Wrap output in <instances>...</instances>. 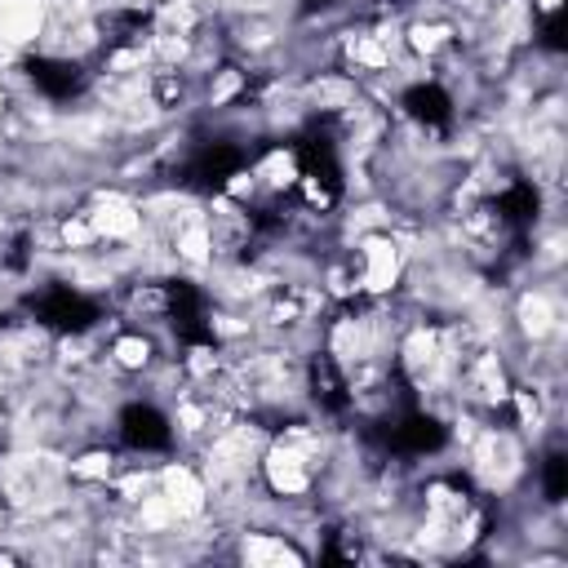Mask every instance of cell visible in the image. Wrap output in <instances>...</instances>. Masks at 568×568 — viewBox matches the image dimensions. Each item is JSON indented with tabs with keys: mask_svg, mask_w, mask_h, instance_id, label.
I'll use <instances>...</instances> for the list:
<instances>
[{
	"mask_svg": "<svg viewBox=\"0 0 568 568\" xmlns=\"http://www.w3.org/2000/svg\"><path fill=\"white\" fill-rule=\"evenodd\" d=\"M27 306H31V315H36L44 328H53V333H84V328L98 324V302H89L84 293L67 288V284H53V288L27 297Z\"/></svg>",
	"mask_w": 568,
	"mask_h": 568,
	"instance_id": "obj_1",
	"label": "cell"
},
{
	"mask_svg": "<svg viewBox=\"0 0 568 568\" xmlns=\"http://www.w3.org/2000/svg\"><path fill=\"white\" fill-rule=\"evenodd\" d=\"M244 169V151L231 142H204L186 164H182V186L200 195H217L235 173Z\"/></svg>",
	"mask_w": 568,
	"mask_h": 568,
	"instance_id": "obj_2",
	"label": "cell"
},
{
	"mask_svg": "<svg viewBox=\"0 0 568 568\" xmlns=\"http://www.w3.org/2000/svg\"><path fill=\"white\" fill-rule=\"evenodd\" d=\"M164 297H169V320H173L178 342H186V346H213V324H209L204 293L191 280H173L164 288Z\"/></svg>",
	"mask_w": 568,
	"mask_h": 568,
	"instance_id": "obj_3",
	"label": "cell"
},
{
	"mask_svg": "<svg viewBox=\"0 0 568 568\" xmlns=\"http://www.w3.org/2000/svg\"><path fill=\"white\" fill-rule=\"evenodd\" d=\"M382 439H386V448H395V453H439L444 448V439H448V430L430 417V413H399L386 430H382Z\"/></svg>",
	"mask_w": 568,
	"mask_h": 568,
	"instance_id": "obj_4",
	"label": "cell"
},
{
	"mask_svg": "<svg viewBox=\"0 0 568 568\" xmlns=\"http://www.w3.org/2000/svg\"><path fill=\"white\" fill-rule=\"evenodd\" d=\"M297 169H302V178H311V182H324L328 186V195H337L342 191V164H337V142L328 138V133H320V129H311V133H302L297 138Z\"/></svg>",
	"mask_w": 568,
	"mask_h": 568,
	"instance_id": "obj_5",
	"label": "cell"
},
{
	"mask_svg": "<svg viewBox=\"0 0 568 568\" xmlns=\"http://www.w3.org/2000/svg\"><path fill=\"white\" fill-rule=\"evenodd\" d=\"M120 435H124V444L138 448V453H160V448L173 444V430H169L164 413L151 408V404H129V408L120 413Z\"/></svg>",
	"mask_w": 568,
	"mask_h": 568,
	"instance_id": "obj_6",
	"label": "cell"
},
{
	"mask_svg": "<svg viewBox=\"0 0 568 568\" xmlns=\"http://www.w3.org/2000/svg\"><path fill=\"white\" fill-rule=\"evenodd\" d=\"M27 75H31V84L44 93V98H75L80 89H84V71L75 67V62H67V58H31L27 62Z\"/></svg>",
	"mask_w": 568,
	"mask_h": 568,
	"instance_id": "obj_7",
	"label": "cell"
},
{
	"mask_svg": "<svg viewBox=\"0 0 568 568\" xmlns=\"http://www.w3.org/2000/svg\"><path fill=\"white\" fill-rule=\"evenodd\" d=\"M404 111L417 120V124H430V129H444L453 120V98L439 89V84H413L404 89Z\"/></svg>",
	"mask_w": 568,
	"mask_h": 568,
	"instance_id": "obj_8",
	"label": "cell"
},
{
	"mask_svg": "<svg viewBox=\"0 0 568 568\" xmlns=\"http://www.w3.org/2000/svg\"><path fill=\"white\" fill-rule=\"evenodd\" d=\"M537 209H541V191L532 182H510L501 195H497V217L515 231L532 226L537 222Z\"/></svg>",
	"mask_w": 568,
	"mask_h": 568,
	"instance_id": "obj_9",
	"label": "cell"
},
{
	"mask_svg": "<svg viewBox=\"0 0 568 568\" xmlns=\"http://www.w3.org/2000/svg\"><path fill=\"white\" fill-rule=\"evenodd\" d=\"M311 390H315L320 408H328V413H346V408H351L346 377L337 373V364H333L328 355H315V359H311Z\"/></svg>",
	"mask_w": 568,
	"mask_h": 568,
	"instance_id": "obj_10",
	"label": "cell"
},
{
	"mask_svg": "<svg viewBox=\"0 0 568 568\" xmlns=\"http://www.w3.org/2000/svg\"><path fill=\"white\" fill-rule=\"evenodd\" d=\"M106 44L111 49H120V44H129V40H138L142 31H146V13H138V9H120V13H111L106 18Z\"/></svg>",
	"mask_w": 568,
	"mask_h": 568,
	"instance_id": "obj_11",
	"label": "cell"
},
{
	"mask_svg": "<svg viewBox=\"0 0 568 568\" xmlns=\"http://www.w3.org/2000/svg\"><path fill=\"white\" fill-rule=\"evenodd\" d=\"M541 488H546V501H564L568 497V457L559 448L546 453V462H541Z\"/></svg>",
	"mask_w": 568,
	"mask_h": 568,
	"instance_id": "obj_12",
	"label": "cell"
},
{
	"mask_svg": "<svg viewBox=\"0 0 568 568\" xmlns=\"http://www.w3.org/2000/svg\"><path fill=\"white\" fill-rule=\"evenodd\" d=\"M541 44H546L550 53H564V49H568V36H564V4L541 18Z\"/></svg>",
	"mask_w": 568,
	"mask_h": 568,
	"instance_id": "obj_13",
	"label": "cell"
},
{
	"mask_svg": "<svg viewBox=\"0 0 568 568\" xmlns=\"http://www.w3.org/2000/svg\"><path fill=\"white\" fill-rule=\"evenodd\" d=\"M324 4H333V0H306V9H324Z\"/></svg>",
	"mask_w": 568,
	"mask_h": 568,
	"instance_id": "obj_14",
	"label": "cell"
}]
</instances>
